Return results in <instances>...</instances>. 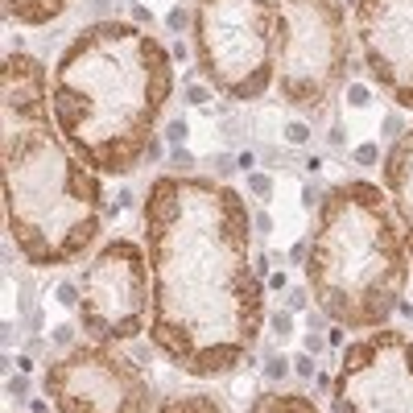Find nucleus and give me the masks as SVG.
<instances>
[{"instance_id": "72a5a7b5", "label": "nucleus", "mask_w": 413, "mask_h": 413, "mask_svg": "<svg viewBox=\"0 0 413 413\" xmlns=\"http://www.w3.org/2000/svg\"><path fill=\"white\" fill-rule=\"evenodd\" d=\"M13 364L21 368V372H33V360H29V356H17V360H13Z\"/></svg>"}, {"instance_id": "ddd939ff", "label": "nucleus", "mask_w": 413, "mask_h": 413, "mask_svg": "<svg viewBox=\"0 0 413 413\" xmlns=\"http://www.w3.org/2000/svg\"><path fill=\"white\" fill-rule=\"evenodd\" d=\"M248 413H322L306 392H256Z\"/></svg>"}, {"instance_id": "cd10ccee", "label": "nucleus", "mask_w": 413, "mask_h": 413, "mask_svg": "<svg viewBox=\"0 0 413 413\" xmlns=\"http://www.w3.org/2000/svg\"><path fill=\"white\" fill-rule=\"evenodd\" d=\"M149 21H153V9H149L145 0H141V4H132V25H141V29H145Z\"/></svg>"}, {"instance_id": "5701e85b", "label": "nucleus", "mask_w": 413, "mask_h": 413, "mask_svg": "<svg viewBox=\"0 0 413 413\" xmlns=\"http://www.w3.org/2000/svg\"><path fill=\"white\" fill-rule=\"evenodd\" d=\"M306 302H310V285H298V290L285 293V306H290V310H302Z\"/></svg>"}, {"instance_id": "7c9ffc66", "label": "nucleus", "mask_w": 413, "mask_h": 413, "mask_svg": "<svg viewBox=\"0 0 413 413\" xmlns=\"http://www.w3.org/2000/svg\"><path fill=\"white\" fill-rule=\"evenodd\" d=\"M170 54H174V62H186V58H191V50H186V42H174V46H170Z\"/></svg>"}, {"instance_id": "9d476101", "label": "nucleus", "mask_w": 413, "mask_h": 413, "mask_svg": "<svg viewBox=\"0 0 413 413\" xmlns=\"http://www.w3.org/2000/svg\"><path fill=\"white\" fill-rule=\"evenodd\" d=\"M356 42L372 83L413 112V0H356Z\"/></svg>"}, {"instance_id": "dca6fc26", "label": "nucleus", "mask_w": 413, "mask_h": 413, "mask_svg": "<svg viewBox=\"0 0 413 413\" xmlns=\"http://www.w3.org/2000/svg\"><path fill=\"white\" fill-rule=\"evenodd\" d=\"M54 302H62V306L79 310V302H83V285H79V277H74V281H58V285H54Z\"/></svg>"}, {"instance_id": "1a4fd4ad", "label": "nucleus", "mask_w": 413, "mask_h": 413, "mask_svg": "<svg viewBox=\"0 0 413 413\" xmlns=\"http://www.w3.org/2000/svg\"><path fill=\"white\" fill-rule=\"evenodd\" d=\"M331 413H413V335L380 327L347 343L331 385Z\"/></svg>"}, {"instance_id": "f257e3e1", "label": "nucleus", "mask_w": 413, "mask_h": 413, "mask_svg": "<svg viewBox=\"0 0 413 413\" xmlns=\"http://www.w3.org/2000/svg\"><path fill=\"white\" fill-rule=\"evenodd\" d=\"M141 223L153 273V351L195 380L232 376L265 331V277L252 261L244 195L203 174H157Z\"/></svg>"}, {"instance_id": "4be33fe9", "label": "nucleus", "mask_w": 413, "mask_h": 413, "mask_svg": "<svg viewBox=\"0 0 413 413\" xmlns=\"http://www.w3.org/2000/svg\"><path fill=\"white\" fill-rule=\"evenodd\" d=\"M166 141H170L174 149H182V145H186V120H182V116L166 124Z\"/></svg>"}, {"instance_id": "c85d7f7f", "label": "nucleus", "mask_w": 413, "mask_h": 413, "mask_svg": "<svg viewBox=\"0 0 413 413\" xmlns=\"http://www.w3.org/2000/svg\"><path fill=\"white\" fill-rule=\"evenodd\" d=\"M29 409H33V413H50L54 405H50V397L42 392V397H33V401H29Z\"/></svg>"}, {"instance_id": "6ab92c4d", "label": "nucleus", "mask_w": 413, "mask_h": 413, "mask_svg": "<svg viewBox=\"0 0 413 413\" xmlns=\"http://www.w3.org/2000/svg\"><path fill=\"white\" fill-rule=\"evenodd\" d=\"M9 401H33L29 392H33V385H29V372H17V376H9Z\"/></svg>"}, {"instance_id": "2f4dec72", "label": "nucleus", "mask_w": 413, "mask_h": 413, "mask_svg": "<svg viewBox=\"0 0 413 413\" xmlns=\"http://www.w3.org/2000/svg\"><path fill=\"white\" fill-rule=\"evenodd\" d=\"M116 207H132V191H128V186H124L120 195H116Z\"/></svg>"}, {"instance_id": "a211bd4d", "label": "nucleus", "mask_w": 413, "mask_h": 413, "mask_svg": "<svg viewBox=\"0 0 413 413\" xmlns=\"http://www.w3.org/2000/svg\"><path fill=\"white\" fill-rule=\"evenodd\" d=\"M211 96H215V87L198 79V83H191V87H186V108H207V103H211Z\"/></svg>"}, {"instance_id": "f8f14e48", "label": "nucleus", "mask_w": 413, "mask_h": 413, "mask_svg": "<svg viewBox=\"0 0 413 413\" xmlns=\"http://www.w3.org/2000/svg\"><path fill=\"white\" fill-rule=\"evenodd\" d=\"M67 4H71V0H4V17L17 21V25L38 29V25L58 21V17L67 13Z\"/></svg>"}, {"instance_id": "c756f323", "label": "nucleus", "mask_w": 413, "mask_h": 413, "mask_svg": "<svg viewBox=\"0 0 413 413\" xmlns=\"http://www.w3.org/2000/svg\"><path fill=\"white\" fill-rule=\"evenodd\" d=\"M293 368H298V376H310V372H315L310 356H298V360H293Z\"/></svg>"}, {"instance_id": "a878e982", "label": "nucleus", "mask_w": 413, "mask_h": 413, "mask_svg": "<svg viewBox=\"0 0 413 413\" xmlns=\"http://www.w3.org/2000/svg\"><path fill=\"white\" fill-rule=\"evenodd\" d=\"M285 372H290V360H285V356H273V360H268V380H281V376H285Z\"/></svg>"}, {"instance_id": "b1692460", "label": "nucleus", "mask_w": 413, "mask_h": 413, "mask_svg": "<svg viewBox=\"0 0 413 413\" xmlns=\"http://www.w3.org/2000/svg\"><path fill=\"white\" fill-rule=\"evenodd\" d=\"M273 331L285 339V335L293 331V310H277V315H273Z\"/></svg>"}, {"instance_id": "39448f33", "label": "nucleus", "mask_w": 413, "mask_h": 413, "mask_svg": "<svg viewBox=\"0 0 413 413\" xmlns=\"http://www.w3.org/2000/svg\"><path fill=\"white\" fill-rule=\"evenodd\" d=\"M195 67L215 96L252 103L277 83L281 4L277 0H195Z\"/></svg>"}, {"instance_id": "393cba45", "label": "nucleus", "mask_w": 413, "mask_h": 413, "mask_svg": "<svg viewBox=\"0 0 413 413\" xmlns=\"http://www.w3.org/2000/svg\"><path fill=\"white\" fill-rule=\"evenodd\" d=\"M306 137H310V128H306V124H285V141H290V145H306Z\"/></svg>"}, {"instance_id": "bb28decb", "label": "nucleus", "mask_w": 413, "mask_h": 413, "mask_svg": "<svg viewBox=\"0 0 413 413\" xmlns=\"http://www.w3.org/2000/svg\"><path fill=\"white\" fill-rule=\"evenodd\" d=\"M252 227H256V236H268V232H273V219H268L265 207H256V215H252Z\"/></svg>"}, {"instance_id": "412c9836", "label": "nucleus", "mask_w": 413, "mask_h": 413, "mask_svg": "<svg viewBox=\"0 0 413 413\" xmlns=\"http://www.w3.org/2000/svg\"><path fill=\"white\" fill-rule=\"evenodd\" d=\"M248 191H252L256 198H268V195H273V178H268V174H261V170L248 174Z\"/></svg>"}, {"instance_id": "f704fd0d", "label": "nucleus", "mask_w": 413, "mask_h": 413, "mask_svg": "<svg viewBox=\"0 0 413 413\" xmlns=\"http://www.w3.org/2000/svg\"><path fill=\"white\" fill-rule=\"evenodd\" d=\"M91 13H108V0H91Z\"/></svg>"}, {"instance_id": "7ed1b4c3", "label": "nucleus", "mask_w": 413, "mask_h": 413, "mask_svg": "<svg viewBox=\"0 0 413 413\" xmlns=\"http://www.w3.org/2000/svg\"><path fill=\"white\" fill-rule=\"evenodd\" d=\"M170 96V46L112 17L83 25L50 71L54 120L99 178H124L145 162Z\"/></svg>"}, {"instance_id": "f3484780", "label": "nucleus", "mask_w": 413, "mask_h": 413, "mask_svg": "<svg viewBox=\"0 0 413 413\" xmlns=\"http://www.w3.org/2000/svg\"><path fill=\"white\" fill-rule=\"evenodd\" d=\"M74 331H79V322H58V327L50 331V347H54V351L74 347Z\"/></svg>"}, {"instance_id": "9b49d317", "label": "nucleus", "mask_w": 413, "mask_h": 413, "mask_svg": "<svg viewBox=\"0 0 413 413\" xmlns=\"http://www.w3.org/2000/svg\"><path fill=\"white\" fill-rule=\"evenodd\" d=\"M380 178H385V195L392 203V215L401 223V236L413 261V124L389 145L380 157Z\"/></svg>"}, {"instance_id": "c9c22d12", "label": "nucleus", "mask_w": 413, "mask_h": 413, "mask_svg": "<svg viewBox=\"0 0 413 413\" xmlns=\"http://www.w3.org/2000/svg\"><path fill=\"white\" fill-rule=\"evenodd\" d=\"M132 4H141V0H132Z\"/></svg>"}, {"instance_id": "2eb2a0df", "label": "nucleus", "mask_w": 413, "mask_h": 413, "mask_svg": "<svg viewBox=\"0 0 413 413\" xmlns=\"http://www.w3.org/2000/svg\"><path fill=\"white\" fill-rule=\"evenodd\" d=\"M166 29L170 33H186V29H195V9H186V4H178L166 13Z\"/></svg>"}, {"instance_id": "4468645a", "label": "nucleus", "mask_w": 413, "mask_h": 413, "mask_svg": "<svg viewBox=\"0 0 413 413\" xmlns=\"http://www.w3.org/2000/svg\"><path fill=\"white\" fill-rule=\"evenodd\" d=\"M157 413H227L211 392H178L170 401H162Z\"/></svg>"}, {"instance_id": "473e14b6", "label": "nucleus", "mask_w": 413, "mask_h": 413, "mask_svg": "<svg viewBox=\"0 0 413 413\" xmlns=\"http://www.w3.org/2000/svg\"><path fill=\"white\" fill-rule=\"evenodd\" d=\"M157 157H162V145H157V141H153V145L145 149V162H157Z\"/></svg>"}, {"instance_id": "20e7f679", "label": "nucleus", "mask_w": 413, "mask_h": 413, "mask_svg": "<svg viewBox=\"0 0 413 413\" xmlns=\"http://www.w3.org/2000/svg\"><path fill=\"white\" fill-rule=\"evenodd\" d=\"M409 248L385 186L347 178L322 191L306 248V285L343 331H380L401 306Z\"/></svg>"}, {"instance_id": "6e6552de", "label": "nucleus", "mask_w": 413, "mask_h": 413, "mask_svg": "<svg viewBox=\"0 0 413 413\" xmlns=\"http://www.w3.org/2000/svg\"><path fill=\"white\" fill-rule=\"evenodd\" d=\"M54 413H153V385L112 343H74L42 372Z\"/></svg>"}, {"instance_id": "f03ea898", "label": "nucleus", "mask_w": 413, "mask_h": 413, "mask_svg": "<svg viewBox=\"0 0 413 413\" xmlns=\"http://www.w3.org/2000/svg\"><path fill=\"white\" fill-rule=\"evenodd\" d=\"M0 162L9 240L33 268H62L91 256L103 219V178L71 149L54 120L50 71L9 46L0 74Z\"/></svg>"}, {"instance_id": "423d86ee", "label": "nucleus", "mask_w": 413, "mask_h": 413, "mask_svg": "<svg viewBox=\"0 0 413 413\" xmlns=\"http://www.w3.org/2000/svg\"><path fill=\"white\" fill-rule=\"evenodd\" d=\"M281 50L277 96L290 108L318 116L351 71V29L343 0H277Z\"/></svg>"}, {"instance_id": "0eeeda50", "label": "nucleus", "mask_w": 413, "mask_h": 413, "mask_svg": "<svg viewBox=\"0 0 413 413\" xmlns=\"http://www.w3.org/2000/svg\"><path fill=\"white\" fill-rule=\"evenodd\" d=\"M83 302H79V331L96 343L141 339L153 310V273L149 252L128 236H112L91 252L87 268L79 273Z\"/></svg>"}, {"instance_id": "aec40b11", "label": "nucleus", "mask_w": 413, "mask_h": 413, "mask_svg": "<svg viewBox=\"0 0 413 413\" xmlns=\"http://www.w3.org/2000/svg\"><path fill=\"white\" fill-rule=\"evenodd\" d=\"M170 166H174V170H178V174H195V166H198V157H195V153H186V145H182V149H174V157H170Z\"/></svg>"}]
</instances>
